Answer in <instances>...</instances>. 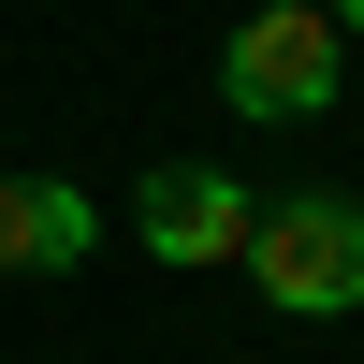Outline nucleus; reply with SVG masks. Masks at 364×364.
I'll list each match as a JSON object with an SVG mask.
<instances>
[{
    "label": "nucleus",
    "instance_id": "1",
    "mask_svg": "<svg viewBox=\"0 0 364 364\" xmlns=\"http://www.w3.org/2000/svg\"><path fill=\"white\" fill-rule=\"evenodd\" d=\"M248 291L262 306H291V321H336V306H364V204L350 190H277L248 219Z\"/></svg>",
    "mask_w": 364,
    "mask_h": 364
},
{
    "label": "nucleus",
    "instance_id": "2",
    "mask_svg": "<svg viewBox=\"0 0 364 364\" xmlns=\"http://www.w3.org/2000/svg\"><path fill=\"white\" fill-rule=\"evenodd\" d=\"M336 73H350V29L321 15V0H248L233 44H219L233 117H321V102H336Z\"/></svg>",
    "mask_w": 364,
    "mask_h": 364
},
{
    "label": "nucleus",
    "instance_id": "3",
    "mask_svg": "<svg viewBox=\"0 0 364 364\" xmlns=\"http://www.w3.org/2000/svg\"><path fill=\"white\" fill-rule=\"evenodd\" d=\"M248 219H262V190H248V175H219V161H161V175L132 190V233H146V262H175V277L233 262V248H248Z\"/></svg>",
    "mask_w": 364,
    "mask_h": 364
},
{
    "label": "nucleus",
    "instance_id": "4",
    "mask_svg": "<svg viewBox=\"0 0 364 364\" xmlns=\"http://www.w3.org/2000/svg\"><path fill=\"white\" fill-rule=\"evenodd\" d=\"M87 248H102V219L73 175H0V277H73Z\"/></svg>",
    "mask_w": 364,
    "mask_h": 364
},
{
    "label": "nucleus",
    "instance_id": "5",
    "mask_svg": "<svg viewBox=\"0 0 364 364\" xmlns=\"http://www.w3.org/2000/svg\"><path fill=\"white\" fill-rule=\"evenodd\" d=\"M321 15H336V29H364V0H321Z\"/></svg>",
    "mask_w": 364,
    "mask_h": 364
}]
</instances>
